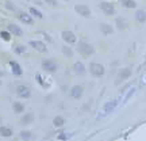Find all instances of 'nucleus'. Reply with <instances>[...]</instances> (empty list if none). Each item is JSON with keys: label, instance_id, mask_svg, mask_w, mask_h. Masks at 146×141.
Returning a JSON list of instances; mask_svg holds the SVG:
<instances>
[{"label": "nucleus", "instance_id": "f257e3e1", "mask_svg": "<svg viewBox=\"0 0 146 141\" xmlns=\"http://www.w3.org/2000/svg\"><path fill=\"white\" fill-rule=\"evenodd\" d=\"M77 50L83 57H89V56H92V54L95 53V47L92 46V45L87 43V42L80 41L77 43Z\"/></svg>", "mask_w": 146, "mask_h": 141}, {"label": "nucleus", "instance_id": "f03ea898", "mask_svg": "<svg viewBox=\"0 0 146 141\" xmlns=\"http://www.w3.org/2000/svg\"><path fill=\"white\" fill-rule=\"evenodd\" d=\"M89 72L92 73L94 76H96V78H102L104 75L106 69L100 63H91L89 64Z\"/></svg>", "mask_w": 146, "mask_h": 141}, {"label": "nucleus", "instance_id": "7ed1b4c3", "mask_svg": "<svg viewBox=\"0 0 146 141\" xmlns=\"http://www.w3.org/2000/svg\"><path fill=\"white\" fill-rule=\"evenodd\" d=\"M57 64H56V61L54 60H50V58H46V60H43L42 61V69L43 71H46V72L49 73H53L57 71Z\"/></svg>", "mask_w": 146, "mask_h": 141}, {"label": "nucleus", "instance_id": "20e7f679", "mask_svg": "<svg viewBox=\"0 0 146 141\" xmlns=\"http://www.w3.org/2000/svg\"><path fill=\"white\" fill-rule=\"evenodd\" d=\"M61 38L64 39L65 43H68V45H73V43H76L77 42V38H76V34L72 31H69V30H64L61 33Z\"/></svg>", "mask_w": 146, "mask_h": 141}, {"label": "nucleus", "instance_id": "39448f33", "mask_svg": "<svg viewBox=\"0 0 146 141\" xmlns=\"http://www.w3.org/2000/svg\"><path fill=\"white\" fill-rule=\"evenodd\" d=\"M29 45H30L33 49H35V50H38V52H41V53L47 52V46L43 41H39V39H31V41H29Z\"/></svg>", "mask_w": 146, "mask_h": 141}, {"label": "nucleus", "instance_id": "423d86ee", "mask_svg": "<svg viewBox=\"0 0 146 141\" xmlns=\"http://www.w3.org/2000/svg\"><path fill=\"white\" fill-rule=\"evenodd\" d=\"M8 65H10V68H11V73H12L15 78H19V76H22V75H23V69H22V67L19 65V63H18V61H15V60H11L10 63H8Z\"/></svg>", "mask_w": 146, "mask_h": 141}, {"label": "nucleus", "instance_id": "0eeeda50", "mask_svg": "<svg viewBox=\"0 0 146 141\" xmlns=\"http://www.w3.org/2000/svg\"><path fill=\"white\" fill-rule=\"evenodd\" d=\"M118 103H119V98H115V99L108 100V102H107V103L103 106V114H104V115L110 114V113H111V111H112L114 109H116Z\"/></svg>", "mask_w": 146, "mask_h": 141}, {"label": "nucleus", "instance_id": "6e6552de", "mask_svg": "<svg viewBox=\"0 0 146 141\" xmlns=\"http://www.w3.org/2000/svg\"><path fill=\"white\" fill-rule=\"evenodd\" d=\"M74 11L77 12L78 15L84 16V18H87V16L91 15V8L85 4H76L74 5Z\"/></svg>", "mask_w": 146, "mask_h": 141}, {"label": "nucleus", "instance_id": "1a4fd4ad", "mask_svg": "<svg viewBox=\"0 0 146 141\" xmlns=\"http://www.w3.org/2000/svg\"><path fill=\"white\" fill-rule=\"evenodd\" d=\"M100 10L108 16L115 14V7L111 4V3H108V1H102V3H100Z\"/></svg>", "mask_w": 146, "mask_h": 141}, {"label": "nucleus", "instance_id": "9d476101", "mask_svg": "<svg viewBox=\"0 0 146 141\" xmlns=\"http://www.w3.org/2000/svg\"><path fill=\"white\" fill-rule=\"evenodd\" d=\"M16 92H18V95H19L21 98H23V99H30V96H31V91H30L29 87H26V86H18Z\"/></svg>", "mask_w": 146, "mask_h": 141}, {"label": "nucleus", "instance_id": "9b49d317", "mask_svg": "<svg viewBox=\"0 0 146 141\" xmlns=\"http://www.w3.org/2000/svg\"><path fill=\"white\" fill-rule=\"evenodd\" d=\"M83 92H84L83 86H74V87H72L69 94H70V96H72L73 99H80L83 96Z\"/></svg>", "mask_w": 146, "mask_h": 141}, {"label": "nucleus", "instance_id": "f8f14e48", "mask_svg": "<svg viewBox=\"0 0 146 141\" xmlns=\"http://www.w3.org/2000/svg\"><path fill=\"white\" fill-rule=\"evenodd\" d=\"M18 18H19L25 25H29V26L34 23V16H33L31 14H27V12H19Z\"/></svg>", "mask_w": 146, "mask_h": 141}, {"label": "nucleus", "instance_id": "ddd939ff", "mask_svg": "<svg viewBox=\"0 0 146 141\" xmlns=\"http://www.w3.org/2000/svg\"><path fill=\"white\" fill-rule=\"evenodd\" d=\"M7 30H8L12 35H15V37H22L23 35V30H22V27L18 26V25H15V23L8 25V29H7Z\"/></svg>", "mask_w": 146, "mask_h": 141}, {"label": "nucleus", "instance_id": "4468645a", "mask_svg": "<svg viewBox=\"0 0 146 141\" xmlns=\"http://www.w3.org/2000/svg\"><path fill=\"white\" fill-rule=\"evenodd\" d=\"M14 134V130L8 128V126H4V125H0V136L4 137V138H8Z\"/></svg>", "mask_w": 146, "mask_h": 141}, {"label": "nucleus", "instance_id": "2eb2a0df", "mask_svg": "<svg viewBox=\"0 0 146 141\" xmlns=\"http://www.w3.org/2000/svg\"><path fill=\"white\" fill-rule=\"evenodd\" d=\"M73 71L77 73V75H83L85 72V65H84L81 61H76L74 65H73Z\"/></svg>", "mask_w": 146, "mask_h": 141}, {"label": "nucleus", "instance_id": "dca6fc26", "mask_svg": "<svg viewBox=\"0 0 146 141\" xmlns=\"http://www.w3.org/2000/svg\"><path fill=\"white\" fill-rule=\"evenodd\" d=\"M100 31L103 33V34H106V35H110V34L114 33V29H112V26L108 25V23H102V25H100Z\"/></svg>", "mask_w": 146, "mask_h": 141}, {"label": "nucleus", "instance_id": "f3484780", "mask_svg": "<svg viewBox=\"0 0 146 141\" xmlns=\"http://www.w3.org/2000/svg\"><path fill=\"white\" fill-rule=\"evenodd\" d=\"M12 110H14V113H16V114H22L25 111V105L21 103V102H14L12 103Z\"/></svg>", "mask_w": 146, "mask_h": 141}, {"label": "nucleus", "instance_id": "a211bd4d", "mask_svg": "<svg viewBox=\"0 0 146 141\" xmlns=\"http://www.w3.org/2000/svg\"><path fill=\"white\" fill-rule=\"evenodd\" d=\"M33 121H34V115L31 114V113H27V114H25L23 117H22V125H29V124H31Z\"/></svg>", "mask_w": 146, "mask_h": 141}, {"label": "nucleus", "instance_id": "6ab92c4d", "mask_svg": "<svg viewBox=\"0 0 146 141\" xmlns=\"http://www.w3.org/2000/svg\"><path fill=\"white\" fill-rule=\"evenodd\" d=\"M135 19L137 22H139V23H143V22H146V14H145V11H142V10H138L135 12Z\"/></svg>", "mask_w": 146, "mask_h": 141}, {"label": "nucleus", "instance_id": "aec40b11", "mask_svg": "<svg viewBox=\"0 0 146 141\" xmlns=\"http://www.w3.org/2000/svg\"><path fill=\"white\" fill-rule=\"evenodd\" d=\"M29 11H30V14H31L34 18H36V19H42V18H43V14H42L38 8H35V7H30Z\"/></svg>", "mask_w": 146, "mask_h": 141}, {"label": "nucleus", "instance_id": "412c9836", "mask_svg": "<svg viewBox=\"0 0 146 141\" xmlns=\"http://www.w3.org/2000/svg\"><path fill=\"white\" fill-rule=\"evenodd\" d=\"M53 125L56 126V128H61V126L65 125V120H64L62 117L57 115V117H54V120H53Z\"/></svg>", "mask_w": 146, "mask_h": 141}, {"label": "nucleus", "instance_id": "4be33fe9", "mask_svg": "<svg viewBox=\"0 0 146 141\" xmlns=\"http://www.w3.org/2000/svg\"><path fill=\"white\" fill-rule=\"evenodd\" d=\"M11 37H12V34H11L8 30H1V31H0V38H1L3 41L10 42L11 41Z\"/></svg>", "mask_w": 146, "mask_h": 141}, {"label": "nucleus", "instance_id": "5701e85b", "mask_svg": "<svg viewBox=\"0 0 146 141\" xmlns=\"http://www.w3.org/2000/svg\"><path fill=\"white\" fill-rule=\"evenodd\" d=\"M122 5L126 7V8H135L137 3L134 0H122Z\"/></svg>", "mask_w": 146, "mask_h": 141}, {"label": "nucleus", "instance_id": "b1692460", "mask_svg": "<svg viewBox=\"0 0 146 141\" xmlns=\"http://www.w3.org/2000/svg\"><path fill=\"white\" fill-rule=\"evenodd\" d=\"M116 26H118V29L119 30H123V29H126L127 27V23H126L125 19H122V18H116Z\"/></svg>", "mask_w": 146, "mask_h": 141}, {"label": "nucleus", "instance_id": "393cba45", "mask_svg": "<svg viewBox=\"0 0 146 141\" xmlns=\"http://www.w3.org/2000/svg\"><path fill=\"white\" fill-rule=\"evenodd\" d=\"M119 76H120V79H127L129 76H131V69H129V68L122 69L119 73Z\"/></svg>", "mask_w": 146, "mask_h": 141}, {"label": "nucleus", "instance_id": "a878e982", "mask_svg": "<svg viewBox=\"0 0 146 141\" xmlns=\"http://www.w3.org/2000/svg\"><path fill=\"white\" fill-rule=\"evenodd\" d=\"M19 136H21L22 140H30V138L33 137V134H31V132L23 130V132H21V133H19Z\"/></svg>", "mask_w": 146, "mask_h": 141}, {"label": "nucleus", "instance_id": "bb28decb", "mask_svg": "<svg viewBox=\"0 0 146 141\" xmlns=\"http://www.w3.org/2000/svg\"><path fill=\"white\" fill-rule=\"evenodd\" d=\"M14 52H15V54H23V53H26V46L25 45H18V46H15Z\"/></svg>", "mask_w": 146, "mask_h": 141}, {"label": "nucleus", "instance_id": "cd10ccee", "mask_svg": "<svg viewBox=\"0 0 146 141\" xmlns=\"http://www.w3.org/2000/svg\"><path fill=\"white\" fill-rule=\"evenodd\" d=\"M35 80H36V83L39 84L41 87H46V83H45V80L42 79V76L39 75V73H36L35 75Z\"/></svg>", "mask_w": 146, "mask_h": 141}, {"label": "nucleus", "instance_id": "c85d7f7f", "mask_svg": "<svg viewBox=\"0 0 146 141\" xmlns=\"http://www.w3.org/2000/svg\"><path fill=\"white\" fill-rule=\"evenodd\" d=\"M57 140H62V141L68 140V134H66L65 132H60V133L57 134Z\"/></svg>", "mask_w": 146, "mask_h": 141}, {"label": "nucleus", "instance_id": "c756f323", "mask_svg": "<svg viewBox=\"0 0 146 141\" xmlns=\"http://www.w3.org/2000/svg\"><path fill=\"white\" fill-rule=\"evenodd\" d=\"M62 52L68 56V57H72L73 56V52H72V49H69V47H66V46H64L62 47Z\"/></svg>", "mask_w": 146, "mask_h": 141}, {"label": "nucleus", "instance_id": "7c9ffc66", "mask_svg": "<svg viewBox=\"0 0 146 141\" xmlns=\"http://www.w3.org/2000/svg\"><path fill=\"white\" fill-rule=\"evenodd\" d=\"M134 92H135V88H131V90H130V92H129V94L126 95V98H125V102H127V100L130 99V98H131V95L134 94Z\"/></svg>", "mask_w": 146, "mask_h": 141}, {"label": "nucleus", "instance_id": "2f4dec72", "mask_svg": "<svg viewBox=\"0 0 146 141\" xmlns=\"http://www.w3.org/2000/svg\"><path fill=\"white\" fill-rule=\"evenodd\" d=\"M45 3L53 5V7H56V5H57V1H56V0H45Z\"/></svg>", "mask_w": 146, "mask_h": 141}, {"label": "nucleus", "instance_id": "473e14b6", "mask_svg": "<svg viewBox=\"0 0 146 141\" xmlns=\"http://www.w3.org/2000/svg\"><path fill=\"white\" fill-rule=\"evenodd\" d=\"M64 1H69V0H64Z\"/></svg>", "mask_w": 146, "mask_h": 141}, {"label": "nucleus", "instance_id": "72a5a7b5", "mask_svg": "<svg viewBox=\"0 0 146 141\" xmlns=\"http://www.w3.org/2000/svg\"><path fill=\"white\" fill-rule=\"evenodd\" d=\"M0 122H1V118H0Z\"/></svg>", "mask_w": 146, "mask_h": 141}]
</instances>
